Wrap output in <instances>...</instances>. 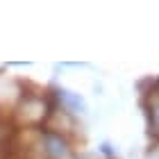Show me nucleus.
Here are the masks:
<instances>
[{
	"label": "nucleus",
	"mask_w": 159,
	"mask_h": 159,
	"mask_svg": "<svg viewBox=\"0 0 159 159\" xmlns=\"http://www.w3.org/2000/svg\"><path fill=\"white\" fill-rule=\"evenodd\" d=\"M43 141V152L50 159H70V146L61 134L57 132H43L41 134Z\"/></svg>",
	"instance_id": "f257e3e1"
},
{
	"label": "nucleus",
	"mask_w": 159,
	"mask_h": 159,
	"mask_svg": "<svg viewBox=\"0 0 159 159\" xmlns=\"http://www.w3.org/2000/svg\"><path fill=\"white\" fill-rule=\"evenodd\" d=\"M18 116H23L25 123H39L46 116V102L41 98L27 96V98H23V102L18 107Z\"/></svg>",
	"instance_id": "f03ea898"
},
{
	"label": "nucleus",
	"mask_w": 159,
	"mask_h": 159,
	"mask_svg": "<svg viewBox=\"0 0 159 159\" xmlns=\"http://www.w3.org/2000/svg\"><path fill=\"white\" fill-rule=\"evenodd\" d=\"M57 93V100L61 102V107L70 114H84L86 111V100L80 96V93L70 91V89H64V86H59V89H55Z\"/></svg>",
	"instance_id": "7ed1b4c3"
},
{
	"label": "nucleus",
	"mask_w": 159,
	"mask_h": 159,
	"mask_svg": "<svg viewBox=\"0 0 159 159\" xmlns=\"http://www.w3.org/2000/svg\"><path fill=\"white\" fill-rule=\"evenodd\" d=\"M150 116H152V127L159 132V98L152 102V107H150Z\"/></svg>",
	"instance_id": "20e7f679"
}]
</instances>
